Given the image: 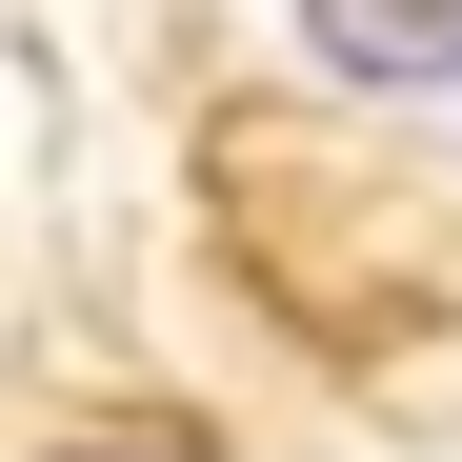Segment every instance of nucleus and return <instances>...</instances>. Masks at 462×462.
Returning <instances> with one entry per match:
<instances>
[{
  "label": "nucleus",
  "mask_w": 462,
  "mask_h": 462,
  "mask_svg": "<svg viewBox=\"0 0 462 462\" xmlns=\"http://www.w3.org/2000/svg\"><path fill=\"white\" fill-rule=\"evenodd\" d=\"M301 41L342 81H462V0H301Z\"/></svg>",
  "instance_id": "obj_1"
},
{
  "label": "nucleus",
  "mask_w": 462,
  "mask_h": 462,
  "mask_svg": "<svg viewBox=\"0 0 462 462\" xmlns=\"http://www.w3.org/2000/svg\"><path fill=\"white\" fill-rule=\"evenodd\" d=\"M60 462H201V442H60Z\"/></svg>",
  "instance_id": "obj_2"
}]
</instances>
